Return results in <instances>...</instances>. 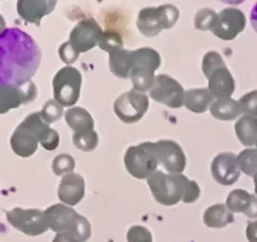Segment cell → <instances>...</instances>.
I'll return each mask as SVG.
<instances>
[{"mask_svg": "<svg viewBox=\"0 0 257 242\" xmlns=\"http://www.w3.org/2000/svg\"><path fill=\"white\" fill-rule=\"evenodd\" d=\"M41 61L34 39L20 29H6L0 36V85H18L31 80Z\"/></svg>", "mask_w": 257, "mask_h": 242, "instance_id": "cell-1", "label": "cell"}, {"mask_svg": "<svg viewBox=\"0 0 257 242\" xmlns=\"http://www.w3.org/2000/svg\"><path fill=\"white\" fill-rule=\"evenodd\" d=\"M48 223L57 234H68L80 242H86L91 236V227L88 219L80 215L67 205H52L45 210Z\"/></svg>", "mask_w": 257, "mask_h": 242, "instance_id": "cell-2", "label": "cell"}, {"mask_svg": "<svg viewBox=\"0 0 257 242\" xmlns=\"http://www.w3.org/2000/svg\"><path fill=\"white\" fill-rule=\"evenodd\" d=\"M48 128L49 124L43 120L40 112H32L13 131L11 137L12 151L20 157L32 156L38 149L41 135Z\"/></svg>", "mask_w": 257, "mask_h": 242, "instance_id": "cell-3", "label": "cell"}, {"mask_svg": "<svg viewBox=\"0 0 257 242\" xmlns=\"http://www.w3.org/2000/svg\"><path fill=\"white\" fill-rule=\"evenodd\" d=\"M189 181L184 174H166L157 170L147 179V184L158 204L173 206L179 201H183Z\"/></svg>", "mask_w": 257, "mask_h": 242, "instance_id": "cell-4", "label": "cell"}, {"mask_svg": "<svg viewBox=\"0 0 257 242\" xmlns=\"http://www.w3.org/2000/svg\"><path fill=\"white\" fill-rule=\"evenodd\" d=\"M161 66V56L153 48H139L132 52V72L130 80L135 91L151 92L155 84L157 71Z\"/></svg>", "mask_w": 257, "mask_h": 242, "instance_id": "cell-5", "label": "cell"}, {"mask_svg": "<svg viewBox=\"0 0 257 242\" xmlns=\"http://www.w3.org/2000/svg\"><path fill=\"white\" fill-rule=\"evenodd\" d=\"M179 9L171 4L143 8L138 15L137 27L147 38L157 36L161 31L169 30L178 22Z\"/></svg>", "mask_w": 257, "mask_h": 242, "instance_id": "cell-6", "label": "cell"}, {"mask_svg": "<svg viewBox=\"0 0 257 242\" xmlns=\"http://www.w3.org/2000/svg\"><path fill=\"white\" fill-rule=\"evenodd\" d=\"M123 163L128 174L137 179H148L152 177L157 172L160 164L152 142H144L139 146L128 147L125 152Z\"/></svg>", "mask_w": 257, "mask_h": 242, "instance_id": "cell-7", "label": "cell"}, {"mask_svg": "<svg viewBox=\"0 0 257 242\" xmlns=\"http://www.w3.org/2000/svg\"><path fill=\"white\" fill-rule=\"evenodd\" d=\"M81 73L77 68L66 66L53 77V96L63 107H72L80 98Z\"/></svg>", "mask_w": 257, "mask_h": 242, "instance_id": "cell-8", "label": "cell"}, {"mask_svg": "<svg viewBox=\"0 0 257 242\" xmlns=\"http://www.w3.org/2000/svg\"><path fill=\"white\" fill-rule=\"evenodd\" d=\"M7 220L13 228L26 236H40L50 229L45 211L39 209H21L16 207L7 211Z\"/></svg>", "mask_w": 257, "mask_h": 242, "instance_id": "cell-9", "label": "cell"}, {"mask_svg": "<svg viewBox=\"0 0 257 242\" xmlns=\"http://www.w3.org/2000/svg\"><path fill=\"white\" fill-rule=\"evenodd\" d=\"M148 97L135 89L121 94L113 105L116 116L125 124L138 123L148 111Z\"/></svg>", "mask_w": 257, "mask_h": 242, "instance_id": "cell-10", "label": "cell"}, {"mask_svg": "<svg viewBox=\"0 0 257 242\" xmlns=\"http://www.w3.org/2000/svg\"><path fill=\"white\" fill-rule=\"evenodd\" d=\"M151 98L170 108H179L184 106L185 91L174 77L169 75L156 76L155 84L149 92Z\"/></svg>", "mask_w": 257, "mask_h": 242, "instance_id": "cell-11", "label": "cell"}, {"mask_svg": "<svg viewBox=\"0 0 257 242\" xmlns=\"http://www.w3.org/2000/svg\"><path fill=\"white\" fill-rule=\"evenodd\" d=\"M38 97V88L29 80L18 85H0V114H7L9 110L27 105Z\"/></svg>", "mask_w": 257, "mask_h": 242, "instance_id": "cell-12", "label": "cell"}, {"mask_svg": "<svg viewBox=\"0 0 257 242\" xmlns=\"http://www.w3.org/2000/svg\"><path fill=\"white\" fill-rule=\"evenodd\" d=\"M103 32L104 31L95 20L85 18L72 29L70 34V43L77 52L86 53L96 45H99Z\"/></svg>", "mask_w": 257, "mask_h": 242, "instance_id": "cell-13", "label": "cell"}, {"mask_svg": "<svg viewBox=\"0 0 257 242\" xmlns=\"http://www.w3.org/2000/svg\"><path fill=\"white\" fill-rule=\"evenodd\" d=\"M155 153L158 158V163L162 164V167L169 173L173 174H181L184 172L187 165V157L184 151L174 140L161 139L158 142L152 143Z\"/></svg>", "mask_w": 257, "mask_h": 242, "instance_id": "cell-14", "label": "cell"}, {"mask_svg": "<svg viewBox=\"0 0 257 242\" xmlns=\"http://www.w3.org/2000/svg\"><path fill=\"white\" fill-rule=\"evenodd\" d=\"M245 27L244 13L237 8H225L217 16L212 32L216 38L230 41L237 38Z\"/></svg>", "mask_w": 257, "mask_h": 242, "instance_id": "cell-15", "label": "cell"}, {"mask_svg": "<svg viewBox=\"0 0 257 242\" xmlns=\"http://www.w3.org/2000/svg\"><path fill=\"white\" fill-rule=\"evenodd\" d=\"M240 168L238 156L230 152L219 153L211 163V173L213 179L221 186H231L239 179Z\"/></svg>", "mask_w": 257, "mask_h": 242, "instance_id": "cell-16", "label": "cell"}, {"mask_svg": "<svg viewBox=\"0 0 257 242\" xmlns=\"http://www.w3.org/2000/svg\"><path fill=\"white\" fill-rule=\"evenodd\" d=\"M85 196V179L80 174L64 175L58 187V197L64 205L75 206Z\"/></svg>", "mask_w": 257, "mask_h": 242, "instance_id": "cell-17", "label": "cell"}, {"mask_svg": "<svg viewBox=\"0 0 257 242\" xmlns=\"http://www.w3.org/2000/svg\"><path fill=\"white\" fill-rule=\"evenodd\" d=\"M56 6L54 0H20L17 2V12L26 22L40 26L41 18L52 13Z\"/></svg>", "mask_w": 257, "mask_h": 242, "instance_id": "cell-18", "label": "cell"}, {"mask_svg": "<svg viewBox=\"0 0 257 242\" xmlns=\"http://www.w3.org/2000/svg\"><path fill=\"white\" fill-rule=\"evenodd\" d=\"M208 91L216 100H229L235 91V82L226 64L213 71L208 77Z\"/></svg>", "mask_w": 257, "mask_h": 242, "instance_id": "cell-19", "label": "cell"}, {"mask_svg": "<svg viewBox=\"0 0 257 242\" xmlns=\"http://www.w3.org/2000/svg\"><path fill=\"white\" fill-rule=\"evenodd\" d=\"M213 102V96L208 88H197L185 91L184 106L194 114H203L211 107Z\"/></svg>", "mask_w": 257, "mask_h": 242, "instance_id": "cell-20", "label": "cell"}, {"mask_svg": "<svg viewBox=\"0 0 257 242\" xmlns=\"http://www.w3.org/2000/svg\"><path fill=\"white\" fill-rule=\"evenodd\" d=\"M203 222L208 228H224L234 222V215L226 205L215 204L206 209L203 214Z\"/></svg>", "mask_w": 257, "mask_h": 242, "instance_id": "cell-21", "label": "cell"}, {"mask_svg": "<svg viewBox=\"0 0 257 242\" xmlns=\"http://www.w3.org/2000/svg\"><path fill=\"white\" fill-rule=\"evenodd\" d=\"M66 123L75 133H84V131L94 130V120L88 110L82 107H72L67 110Z\"/></svg>", "mask_w": 257, "mask_h": 242, "instance_id": "cell-22", "label": "cell"}, {"mask_svg": "<svg viewBox=\"0 0 257 242\" xmlns=\"http://www.w3.org/2000/svg\"><path fill=\"white\" fill-rule=\"evenodd\" d=\"M132 52L133 50L120 49L109 54V70L120 79H128L132 72Z\"/></svg>", "mask_w": 257, "mask_h": 242, "instance_id": "cell-23", "label": "cell"}, {"mask_svg": "<svg viewBox=\"0 0 257 242\" xmlns=\"http://www.w3.org/2000/svg\"><path fill=\"white\" fill-rule=\"evenodd\" d=\"M210 112L215 119L221 120V121H231L242 114V108L238 101H234L231 98L215 100L211 105Z\"/></svg>", "mask_w": 257, "mask_h": 242, "instance_id": "cell-24", "label": "cell"}, {"mask_svg": "<svg viewBox=\"0 0 257 242\" xmlns=\"http://www.w3.org/2000/svg\"><path fill=\"white\" fill-rule=\"evenodd\" d=\"M235 134L243 146L251 147L257 142V117L242 116L235 123Z\"/></svg>", "mask_w": 257, "mask_h": 242, "instance_id": "cell-25", "label": "cell"}, {"mask_svg": "<svg viewBox=\"0 0 257 242\" xmlns=\"http://www.w3.org/2000/svg\"><path fill=\"white\" fill-rule=\"evenodd\" d=\"M254 199V195H249L244 190H234L229 193L226 199V206L231 213H243L245 214L248 211L252 201Z\"/></svg>", "mask_w": 257, "mask_h": 242, "instance_id": "cell-26", "label": "cell"}, {"mask_svg": "<svg viewBox=\"0 0 257 242\" xmlns=\"http://www.w3.org/2000/svg\"><path fill=\"white\" fill-rule=\"evenodd\" d=\"M72 142L75 147L84 152H91L98 147L99 137L95 130L84 131V133H73Z\"/></svg>", "mask_w": 257, "mask_h": 242, "instance_id": "cell-27", "label": "cell"}, {"mask_svg": "<svg viewBox=\"0 0 257 242\" xmlns=\"http://www.w3.org/2000/svg\"><path fill=\"white\" fill-rule=\"evenodd\" d=\"M238 164L245 175L254 177L257 174V148L243 149L238 155Z\"/></svg>", "mask_w": 257, "mask_h": 242, "instance_id": "cell-28", "label": "cell"}, {"mask_svg": "<svg viewBox=\"0 0 257 242\" xmlns=\"http://www.w3.org/2000/svg\"><path fill=\"white\" fill-rule=\"evenodd\" d=\"M217 16L213 9L203 8L196 13L194 16V27L201 31H212L215 25H216Z\"/></svg>", "mask_w": 257, "mask_h": 242, "instance_id": "cell-29", "label": "cell"}, {"mask_svg": "<svg viewBox=\"0 0 257 242\" xmlns=\"http://www.w3.org/2000/svg\"><path fill=\"white\" fill-rule=\"evenodd\" d=\"M76 167V161L68 153H61L53 158L52 169L56 175H68L73 172Z\"/></svg>", "mask_w": 257, "mask_h": 242, "instance_id": "cell-30", "label": "cell"}, {"mask_svg": "<svg viewBox=\"0 0 257 242\" xmlns=\"http://www.w3.org/2000/svg\"><path fill=\"white\" fill-rule=\"evenodd\" d=\"M99 48L104 50V52L109 53V54H111L112 52H114V50L123 49L122 36H121L120 34H117V32H103V35L99 41Z\"/></svg>", "mask_w": 257, "mask_h": 242, "instance_id": "cell-31", "label": "cell"}, {"mask_svg": "<svg viewBox=\"0 0 257 242\" xmlns=\"http://www.w3.org/2000/svg\"><path fill=\"white\" fill-rule=\"evenodd\" d=\"M40 115L47 124L56 123L63 115V106L57 102L56 100H49L47 101L43 110L40 111Z\"/></svg>", "mask_w": 257, "mask_h": 242, "instance_id": "cell-32", "label": "cell"}, {"mask_svg": "<svg viewBox=\"0 0 257 242\" xmlns=\"http://www.w3.org/2000/svg\"><path fill=\"white\" fill-rule=\"evenodd\" d=\"M222 66H225V62L222 59L221 54H219L217 52L206 53L205 57H203V61H202V71H203L207 79L213 71L222 67Z\"/></svg>", "mask_w": 257, "mask_h": 242, "instance_id": "cell-33", "label": "cell"}, {"mask_svg": "<svg viewBox=\"0 0 257 242\" xmlns=\"http://www.w3.org/2000/svg\"><path fill=\"white\" fill-rule=\"evenodd\" d=\"M238 102L242 108V114L247 115V116L257 117V91H252L244 94L243 97H240Z\"/></svg>", "mask_w": 257, "mask_h": 242, "instance_id": "cell-34", "label": "cell"}, {"mask_svg": "<svg viewBox=\"0 0 257 242\" xmlns=\"http://www.w3.org/2000/svg\"><path fill=\"white\" fill-rule=\"evenodd\" d=\"M127 242H153L152 233L143 225H133L126 233Z\"/></svg>", "mask_w": 257, "mask_h": 242, "instance_id": "cell-35", "label": "cell"}, {"mask_svg": "<svg viewBox=\"0 0 257 242\" xmlns=\"http://www.w3.org/2000/svg\"><path fill=\"white\" fill-rule=\"evenodd\" d=\"M58 54L59 58L62 59V62H64L66 64H71L73 63V62L77 61V58H79L80 56V52H77V50L75 49V47H73L70 41H66V43H63L61 47H59Z\"/></svg>", "mask_w": 257, "mask_h": 242, "instance_id": "cell-36", "label": "cell"}, {"mask_svg": "<svg viewBox=\"0 0 257 242\" xmlns=\"http://www.w3.org/2000/svg\"><path fill=\"white\" fill-rule=\"evenodd\" d=\"M40 144L43 148L48 149V151H53L59 146V134L58 131L54 130L49 126L47 130L44 131V134L40 138Z\"/></svg>", "mask_w": 257, "mask_h": 242, "instance_id": "cell-37", "label": "cell"}, {"mask_svg": "<svg viewBox=\"0 0 257 242\" xmlns=\"http://www.w3.org/2000/svg\"><path fill=\"white\" fill-rule=\"evenodd\" d=\"M199 196H201V188L197 184V182L189 181V183L187 186V190H185L183 202H185V204H193V202H196L199 199Z\"/></svg>", "mask_w": 257, "mask_h": 242, "instance_id": "cell-38", "label": "cell"}, {"mask_svg": "<svg viewBox=\"0 0 257 242\" xmlns=\"http://www.w3.org/2000/svg\"><path fill=\"white\" fill-rule=\"evenodd\" d=\"M245 236L248 242H257V220L248 222L247 229H245Z\"/></svg>", "mask_w": 257, "mask_h": 242, "instance_id": "cell-39", "label": "cell"}, {"mask_svg": "<svg viewBox=\"0 0 257 242\" xmlns=\"http://www.w3.org/2000/svg\"><path fill=\"white\" fill-rule=\"evenodd\" d=\"M53 242H80V241L75 238V237L68 236V234H57V236L53 238Z\"/></svg>", "mask_w": 257, "mask_h": 242, "instance_id": "cell-40", "label": "cell"}, {"mask_svg": "<svg viewBox=\"0 0 257 242\" xmlns=\"http://www.w3.org/2000/svg\"><path fill=\"white\" fill-rule=\"evenodd\" d=\"M251 24L254 31L257 32V3L254 4V7L251 11Z\"/></svg>", "mask_w": 257, "mask_h": 242, "instance_id": "cell-41", "label": "cell"}, {"mask_svg": "<svg viewBox=\"0 0 257 242\" xmlns=\"http://www.w3.org/2000/svg\"><path fill=\"white\" fill-rule=\"evenodd\" d=\"M253 181H254V193H256L257 196V174L253 177Z\"/></svg>", "mask_w": 257, "mask_h": 242, "instance_id": "cell-42", "label": "cell"}, {"mask_svg": "<svg viewBox=\"0 0 257 242\" xmlns=\"http://www.w3.org/2000/svg\"><path fill=\"white\" fill-rule=\"evenodd\" d=\"M256 147H257V142H256Z\"/></svg>", "mask_w": 257, "mask_h": 242, "instance_id": "cell-43", "label": "cell"}]
</instances>
